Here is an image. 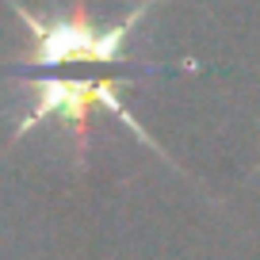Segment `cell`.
Instances as JSON below:
<instances>
[{
    "label": "cell",
    "mask_w": 260,
    "mask_h": 260,
    "mask_svg": "<svg viewBox=\"0 0 260 260\" xmlns=\"http://www.w3.org/2000/svg\"><path fill=\"white\" fill-rule=\"evenodd\" d=\"M153 0H146L142 8H134L119 27L111 31H96L88 27L84 16L69 19H42L31 8H23L19 0H12L16 16L31 27L35 35V69H50V65H77V61H104V65H126V35L134 31L142 16L149 12Z\"/></svg>",
    "instance_id": "obj_1"
},
{
    "label": "cell",
    "mask_w": 260,
    "mask_h": 260,
    "mask_svg": "<svg viewBox=\"0 0 260 260\" xmlns=\"http://www.w3.org/2000/svg\"><path fill=\"white\" fill-rule=\"evenodd\" d=\"M100 107H107V111L119 115V119L134 130V138L149 142V134L134 122V115H130L126 104L119 100V81H57V77H50V81L39 84V104H35V111L27 115L23 122H19L16 134H27V130H31L39 119H46V115H61L73 130H84L88 115L100 111ZM149 146H153V142H149Z\"/></svg>",
    "instance_id": "obj_2"
}]
</instances>
